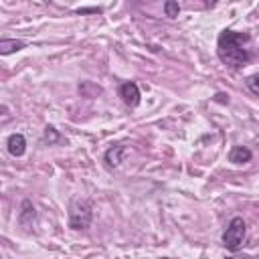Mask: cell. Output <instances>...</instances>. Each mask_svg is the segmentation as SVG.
I'll return each instance as SVG.
<instances>
[{"label":"cell","mask_w":259,"mask_h":259,"mask_svg":"<svg viewBox=\"0 0 259 259\" xmlns=\"http://www.w3.org/2000/svg\"><path fill=\"white\" fill-rule=\"evenodd\" d=\"M249 45H251V36L247 32H237L227 28L217 38V55L227 67L239 69L251 61Z\"/></svg>","instance_id":"1"},{"label":"cell","mask_w":259,"mask_h":259,"mask_svg":"<svg viewBox=\"0 0 259 259\" xmlns=\"http://www.w3.org/2000/svg\"><path fill=\"white\" fill-rule=\"evenodd\" d=\"M245 239H247V223H245V219L243 217H233L231 223L227 225L223 237H221L225 249L235 253L245 245Z\"/></svg>","instance_id":"2"},{"label":"cell","mask_w":259,"mask_h":259,"mask_svg":"<svg viewBox=\"0 0 259 259\" xmlns=\"http://www.w3.org/2000/svg\"><path fill=\"white\" fill-rule=\"evenodd\" d=\"M93 221V204L89 200H77L69 208V227L73 231H83Z\"/></svg>","instance_id":"3"},{"label":"cell","mask_w":259,"mask_h":259,"mask_svg":"<svg viewBox=\"0 0 259 259\" xmlns=\"http://www.w3.org/2000/svg\"><path fill=\"white\" fill-rule=\"evenodd\" d=\"M119 97H121L123 103L130 105V107H136V105H140V101H142L140 87H138L134 81H125V83H121V87H119Z\"/></svg>","instance_id":"4"},{"label":"cell","mask_w":259,"mask_h":259,"mask_svg":"<svg viewBox=\"0 0 259 259\" xmlns=\"http://www.w3.org/2000/svg\"><path fill=\"white\" fill-rule=\"evenodd\" d=\"M125 154H127V146H125V144H117V146H111V148L103 154V160H105V164H107L109 168H117V166L123 162Z\"/></svg>","instance_id":"5"},{"label":"cell","mask_w":259,"mask_h":259,"mask_svg":"<svg viewBox=\"0 0 259 259\" xmlns=\"http://www.w3.org/2000/svg\"><path fill=\"white\" fill-rule=\"evenodd\" d=\"M6 148H8L10 156L20 158L26 152V138L22 134H10L8 140H6Z\"/></svg>","instance_id":"6"},{"label":"cell","mask_w":259,"mask_h":259,"mask_svg":"<svg viewBox=\"0 0 259 259\" xmlns=\"http://www.w3.org/2000/svg\"><path fill=\"white\" fill-rule=\"evenodd\" d=\"M251 158H253V152H251L247 146H235V148L229 152V162H233V164H237V166L251 162Z\"/></svg>","instance_id":"7"},{"label":"cell","mask_w":259,"mask_h":259,"mask_svg":"<svg viewBox=\"0 0 259 259\" xmlns=\"http://www.w3.org/2000/svg\"><path fill=\"white\" fill-rule=\"evenodd\" d=\"M34 217H36V212H34L32 202H30L28 198H24L22 204H20V212H18V221H20V225H30V223L34 221Z\"/></svg>","instance_id":"8"},{"label":"cell","mask_w":259,"mask_h":259,"mask_svg":"<svg viewBox=\"0 0 259 259\" xmlns=\"http://www.w3.org/2000/svg\"><path fill=\"white\" fill-rule=\"evenodd\" d=\"M24 47H26V42L20 38H2L0 40V55H10V53H16Z\"/></svg>","instance_id":"9"},{"label":"cell","mask_w":259,"mask_h":259,"mask_svg":"<svg viewBox=\"0 0 259 259\" xmlns=\"http://www.w3.org/2000/svg\"><path fill=\"white\" fill-rule=\"evenodd\" d=\"M178 12H180V6H178L176 0H166V2H164V14H166L168 18H176Z\"/></svg>","instance_id":"10"},{"label":"cell","mask_w":259,"mask_h":259,"mask_svg":"<svg viewBox=\"0 0 259 259\" xmlns=\"http://www.w3.org/2000/svg\"><path fill=\"white\" fill-rule=\"evenodd\" d=\"M245 85H247V89H249L253 95H259V73H255V75L247 77Z\"/></svg>","instance_id":"11"},{"label":"cell","mask_w":259,"mask_h":259,"mask_svg":"<svg viewBox=\"0 0 259 259\" xmlns=\"http://www.w3.org/2000/svg\"><path fill=\"white\" fill-rule=\"evenodd\" d=\"M45 140H47L49 144L59 140V134L55 132V127H53V125H47V130H45Z\"/></svg>","instance_id":"12"}]
</instances>
